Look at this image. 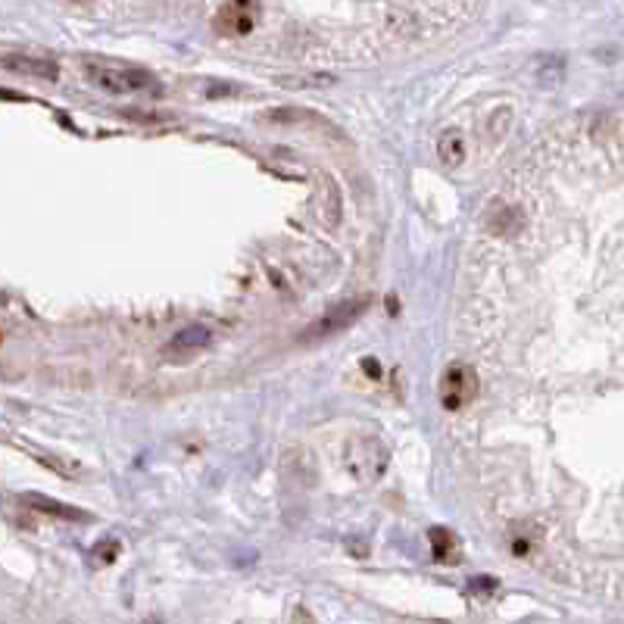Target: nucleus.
Returning a JSON list of instances; mask_svg holds the SVG:
<instances>
[{
    "mask_svg": "<svg viewBox=\"0 0 624 624\" xmlns=\"http://www.w3.org/2000/svg\"><path fill=\"white\" fill-rule=\"evenodd\" d=\"M85 73H88V79H91L94 85L104 88L107 94H115V98H132V94L153 91V88H157V79H153L147 69L128 66V63L88 60Z\"/></svg>",
    "mask_w": 624,
    "mask_h": 624,
    "instance_id": "f257e3e1",
    "label": "nucleus"
},
{
    "mask_svg": "<svg viewBox=\"0 0 624 624\" xmlns=\"http://www.w3.org/2000/svg\"><path fill=\"white\" fill-rule=\"evenodd\" d=\"M388 443L378 434H356L344 449V466L359 484H372L388 472Z\"/></svg>",
    "mask_w": 624,
    "mask_h": 624,
    "instance_id": "f03ea898",
    "label": "nucleus"
},
{
    "mask_svg": "<svg viewBox=\"0 0 624 624\" xmlns=\"http://www.w3.org/2000/svg\"><path fill=\"white\" fill-rule=\"evenodd\" d=\"M372 306V297H356V300H344V303H338L331 312L319 315V319L312 321L310 328H306L303 334H300V340H306V344H312V340H325L331 338V334L344 331V328H350L353 321L359 319L365 310Z\"/></svg>",
    "mask_w": 624,
    "mask_h": 624,
    "instance_id": "7ed1b4c3",
    "label": "nucleus"
},
{
    "mask_svg": "<svg viewBox=\"0 0 624 624\" xmlns=\"http://www.w3.org/2000/svg\"><path fill=\"white\" fill-rule=\"evenodd\" d=\"M478 397V375H474L472 365L466 363H456L443 372L440 378V403L443 409L456 413V409H466L468 403Z\"/></svg>",
    "mask_w": 624,
    "mask_h": 624,
    "instance_id": "20e7f679",
    "label": "nucleus"
},
{
    "mask_svg": "<svg viewBox=\"0 0 624 624\" xmlns=\"http://www.w3.org/2000/svg\"><path fill=\"white\" fill-rule=\"evenodd\" d=\"M256 16H260V6L247 4V0H241V4L218 6V13H216V19H212V25H216L218 35L241 38V35H250V31H253Z\"/></svg>",
    "mask_w": 624,
    "mask_h": 624,
    "instance_id": "39448f33",
    "label": "nucleus"
},
{
    "mask_svg": "<svg viewBox=\"0 0 624 624\" xmlns=\"http://www.w3.org/2000/svg\"><path fill=\"white\" fill-rule=\"evenodd\" d=\"M0 66L13 69L19 75H31V79H44V81H56L60 75V66L54 60H44V56H29V54H6L0 56Z\"/></svg>",
    "mask_w": 624,
    "mask_h": 624,
    "instance_id": "423d86ee",
    "label": "nucleus"
},
{
    "mask_svg": "<svg viewBox=\"0 0 624 624\" xmlns=\"http://www.w3.org/2000/svg\"><path fill=\"white\" fill-rule=\"evenodd\" d=\"M437 157H440V163L447 166V169L462 166V159H466V134H462L459 128H447V132L440 134V141H437Z\"/></svg>",
    "mask_w": 624,
    "mask_h": 624,
    "instance_id": "0eeeda50",
    "label": "nucleus"
},
{
    "mask_svg": "<svg viewBox=\"0 0 624 624\" xmlns=\"http://www.w3.org/2000/svg\"><path fill=\"white\" fill-rule=\"evenodd\" d=\"M212 340V331L207 325H188V328H182V331L175 334V338L166 344V350H172V353H182V350H203Z\"/></svg>",
    "mask_w": 624,
    "mask_h": 624,
    "instance_id": "6e6552de",
    "label": "nucleus"
},
{
    "mask_svg": "<svg viewBox=\"0 0 624 624\" xmlns=\"http://www.w3.org/2000/svg\"><path fill=\"white\" fill-rule=\"evenodd\" d=\"M428 540H431V550H434L437 562H447V565L459 562V540H456L453 531H447V527H431Z\"/></svg>",
    "mask_w": 624,
    "mask_h": 624,
    "instance_id": "1a4fd4ad",
    "label": "nucleus"
},
{
    "mask_svg": "<svg viewBox=\"0 0 624 624\" xmlns=\"http://www.w3.org/2000/svg\"><path fill=\"white\" fill-rule=\"evenodd\" d=\"M25 503H29V506H31V509L44 512V516L69 518V521L81 518V512H79V509H69V506H63V503H54V500L41 497V493H29V497H25Z\"/></svg>",
    "mask_w": 624,
    "mask_h": 624,
    "instance_id": "9d476101",
    "label": "nucleus"
},
{
    "mask_svg": "<svg viewBox=\"0 0 624 624\" xmlns=\"http://www.w3.org/2000/svg\"><path fill=\"white\" fill-rule=\"evenodd\" d=\"M509 225L512 228H518L521 225V218H518V209H512V207H503V209H497V216H491V228L493 231H509Z\"/></svg>",
    "mask_w": 624,
    "mask_h": 624,
    "instance_id": "9b49d317",
    "label": "nucleus"
},
{
    "mask_svg": "<svg viewBox=\"0 0 624 624\" xmlns=\"http://www.w3.org/2000/svg\"><path fill=\"white\" fill-rule=\"evenodd\" d=\"M119 556V543L115 540H100L98 546H94V565H109L113 559Z\"/></svg>",
    "mask_w": 624,
    "mask_h": 624,
    "instance_id": "f8f14e48",
    "label": "nucleus"
},
{
    "mask_svg": "<svg viewBox=\"0 0 624 624\" xmlns=\"http://www.w3.org/2000/svg\"><path fill=\"white\" fill-rule=\"evenodd\" d=\"M365 369H369L372 372V378H378V375H381V365H375V359H365Z\"/></svg>",
    "mask_w": 624,
    "mask_h": 624,
    "instance_id": "ddd939ff",
    "label": "nucleus"
},
{
    "mask_svg": "<svg viewBox=\"0 0 624 624\" xmlns=\"http://www.w3.org/2000/svg\"><path fill=\"white\" fill-rule=\"evenodd\" d=\"M144 624H163V621H157V619H150V621H144Z\"/></svg>",
    "mask_w": 624,
    "mask_h": 624,
    "instance_id": "4468645a",
    "label": "nucleus"
}]
</instances>
